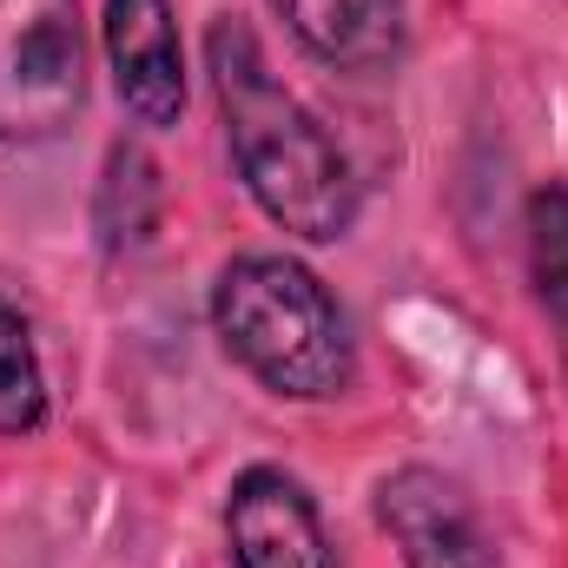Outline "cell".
<instances>
[{
    "label": "cell",
    "mask_w": 568,
    "mask_h": 568,
    "mask_svg": "<svg viewBox=\"0 0 568 568\" xmlns=\"http://www.w3.org/2000/svg\"><path fill=\"white\" fill-rule=\"evenodd\" d=\"M377 529L390 536L404 568H503L469 489L429 463H404L377 483Z\"/></svg>",
    "instance_id": "cell-4"
},
{
    "label": "cell",
    "mask_w": 568,
    "mask_h": 568,
    "mask_svg": "<svg viewBox=\"0 0 568 568\" xmlns=\"http://www.w3.org/2000/svg\"><path fill=\"white\" fill-rule=\"evenodd\" d=\"M272 13L311 60L337 73H384L410 40V0H272Z\"/></svg>",
    "instance_id": "cell-7"
},
{
    "label": "cell",
    "mask_w": 568,
    "mask_h": 568,
    "mask_svg": "<svg viewBox=\"0 0 568 568\" xmlns=\"http://www.w3.org/2000/svg\"><path fill=\"white\" fill-rule=\"evenodd\" d=\"M205 73L219 93L225 145L252 205L304 245H337L357 225V172L324 120L291 93L245 13L205 27Z\"/></svg>",
    "instance_id": "cell-1"
},
{
    "label": "cell",
    "mask_w": 568,
    "mask_h": 568,
    "mask_svg": "<svg viewBox=\"0 0 568 568\" xmlns=\"http://www.w3.org/2000/svg\"><path fill=\"white\" fill-rule=\"evenodd\" d=\"M87 113L80 0H0V145H53Z\"/></svg>",
    "instance_id": "cell-3"
},
{
    "label": "cell",
    "mask_w": 568,
    "mask_h": 568,
    "mask_svg": "<svg viewBox=\"0 0 568 568\" xmlns=\"http://www.w3.org/2000/svg\"><path fill=\"white\" fill-rule=\"evenodd\" d=\"M225 556H232V568H344L311 489L278 463H252L232 476Z\"/></svg>",
    "instance_id": "cell-5"
},
{
    "label": "cell",
    "mask_w": 568,
    "mask_h": 568,
    "mask_svg": "<svg viewBox=\"0 0 568 568\" xmlns=\"http://www.w3.org/2000/svg\"><path fill=\"white\" fill-rule=\"evenodd\" d=\"M225 357L284 404H331L357 377V337L331 284L291 252H239L212 284Z\"/></svg>",
    "instance_id": "cell-2"
},
{
    "label": "cell",
    "mask_w": 568,
    "mask_h": 568,
    "mask_svg": "<svg viewBox=\"0 0 568 568\" xmlns=\"http://www.w3.org/2000/svg\"><path fill=\"white\" fill-rule=\"evenodd\" d=\"M159 205H165V172L140 140H113L106 145V165H100V192H93V232L100 245L120 258V252H140L145 239L159 232Z\"/></svg>",
    "instance_id": "cell-8"
},
{
    "label": "cell",
    "mask_w": 568,
    "mask_h": 568,
    "mask_svg": "<svg viewBox=\"0 0 568 568\" xmlns=\"http://www.w3.org/2000/svg\"><path fill=\"white\" fill-rule=\"evenodd\" d=\"M523 245H529V284H536V297L556 317H568V185L562 179H549V185L529 192V205H523Z\"/></svg>",
    "instance_id": "cell-10"
},
{
    "label": "cell",
    "mask_w": 568,
    "mask_h": 568,
    "mask_svg": "<svg viewBox=\"0 0 568 568\" xmlns=\"http://www.w3.org/2000/svg\"><path fill=\"white\" fill-rule=\"evenodd\" d=\"M100 47L126 120L145 133H172L185 120V40L172 0H106Z\"/></svg>",
    "instance_id": "cell-6"
},
{
    "label": "cell",
    "mask_w": 568,
    "mask_h": 568,
    "mask_svg": "<svg viewBox=\"0 0 568 568\" xmlns=\"http://www.w3.org/2000/svg\"><path fill=\"white\" fill-rule=\"evenodd\" d=\"M47 424V371L33 344V317L0 291V436L20 443Z\"/></svg>",
    "instance_id": "cell-9"
}]
</instances>
